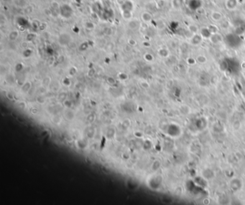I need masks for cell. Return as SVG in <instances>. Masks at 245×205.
<instances>
[{
	"label": "cell",
	"instance_id": "cell-2",
	"mask_svg": "<svg viewBox=\"0 0 245 205\" xmlns=\"http://www.w3.org/2000/svg\"><path fill=\"white\" fill-rule=\"evenodd\" d=\"M211 19L215 22H220L223 19V15L218 11H214L211 15Z\"/></svg>",
	"mask_w": 245,
	"mask_h": 205
},
{
	"label": "cell",
	"instance_id": "cell-3",
	"mask_svg": "<svg viewBox=\"0 0 245 205\" xmlns=\"http://www.w3.org/2000/svg\"><path fill=\"white\" fill-rule=\"evenodd\" d=\"M188 28H189V30H191V32H193V30H194V34H196L198 30H199V29L198 28L197 26L194 25V24H191V25H190Z\"/></svg>",
	"mask_w": 245,
	"mask_h": 205
},
{
	"label": "cell",
	"instance_id": "cell-1",
	"mask_svg": "<svg viewBox=\"0 0 245 205\" xmlns=\"http://www.w3.org/2000/svg\"><path fill=\"white\" fill-rule=\"evenodd\" d=\"M239 5V0H226L225 5L226 9L229 11H233L236 9Z\"/></svg>",
	"mask_w": 245,
	"mask_h": 205
}]
</instances>
